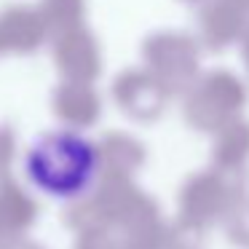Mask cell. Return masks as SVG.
<instances>
[{"instance_id": "1", "label": "cell", "mask_w": 249, "mask_h": 249, "mask_svg": "<svg viewBox=\"0 0 249 249\" xmlns=\"http://www.w3.org/2000/svg\"><path fill=\"white\" fill-rule=\"evenodd\" d=\"M99 169V153L78 131H49L30 145L24 172L38 190L54 198H75L91 188Z\"/></svg>"}]
</instances>
